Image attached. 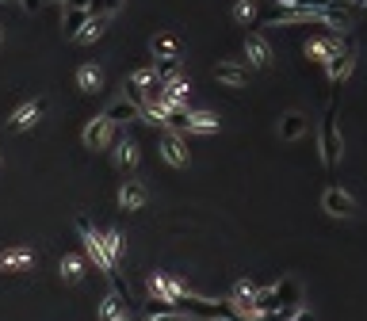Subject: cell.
<instances>
[{"label":"cell","instance_id":"9a60e30c","mask_svg":"<svg viewBox=\"0 0 367 321\" xmlns=\"http://www.w3.org/2000/svg\"><path fill=\"white\" fill-rule=\"evenodd\" d=\"M103 119L115 127V122H134V119H142V111L134 107V103H127V100H119V103H111L107 111H103Z\"/></svg>","mask_w":367,"mask_h":321},{"label":"cell","instance_id":"74e56055","mask_svg":"<svg viewBox=\"0 0 367 321\" xmlns=\"http://www.w3.org/2000/svg\"><path fill=\"white\" fill-rule=\"evenodd\" d=\"M119 321H130V317H119Z\"/></svg>","mask_w":367,"mask_h":321},{"label":"cell","instance_id":"e0dca14e","mask_svg":"<svg viewBox=\"0 0 367 321\" xmlns=\"http://www.w3.org/2000/svg\"><path fill=\"white\" fill-rule=\"evenodd\" d=\"M88 20H92L88 8H65V20H62V23H65V35H69V39H77Z\"/></svg>","mask_w":367,"mask_h":321},{"label":"cell","instance_id":"d4e9b609","mask_svg":"<svg viewBox=\"0 0 367 321\" xmlns=\"http://www.w3.org/2000/svg\"><path fill=\"white\" fill-rule=\"evenodd\" d=\"M233 20H238V23H257L260 20L257 0H238V8H233Z\"/></svg>","mask_w":367,"mask_h":321},{"label":"cell","instance_id":"f546056e","mask_svg":"<svg viewBox=\"0 0 367 321\" xmlns=\"http://www.w3.org/2000/svg\"><path fill=\"white\" fill-rule=\"evenodd\" d=\"M62 276L69 279V283H77V279L84 276V264H81L77 257H65V260H62Z\"/></svg>","mask_w":367,"mask_h":321},{"label":"cell","instance_id":"cb8c5ba5","mask_svg":"<svg viewBox=\"0 0 367 321\" xmlns=\"http://www.w3.org/2000/svg\"><path fill=\"white\" fill-rule=\"evenodd\" d=\"M27 264H31V252L27 249H12V252H0V268H27Z\"/></svg>","mask_w":367,"mask_h":321},{"label":"cell","instance_id":"ffe728a7","mask_svg":"<svg viewBox=\"0 0 367 321\" xmlns=\"http://www.w3.org/2000/svg\"><path fill=\"white\" fill-rule=\"evenodd\" d=\"M252 306H257V317H260V314H276V310H279V295H276V287L257 291V302H252Z\"/></svg>","mask_w":367,"mask_h":321},{"label":"cell","instance_id":"836d02e7","mask_svg":"<svg viewBox=\"0 0 367 321\" xmlns=\"http://www.w3.org/2000/svg\"><path fill=\"white\" fill-rule=\"evenodd\" d=\"M272 4H279V8H295L298 0H272Z\"/></svg>","mask_w":367,"mask_h":321},{"label":"cell","instance_id":"44dd1931","mask_svg":"<svg viewBox=\"0 0 367 321\" xmlns=\"http://www.w3.org/2000/svg\"><path fill=\"white\" fill-rule=\"evenodd\" d=\"M122 88H127V96H122V100L134 103L138 111H146V92H142V77H138V73H134V77H130L127 84H122Z\"/></svg>","mask_w":367,"mask_h":321},{"label":"cell","instance_id":"277c9868","mask_svg":"<svg viewBox=\"0 0 367 321\" xmlns=\"http://www.w3.org/2000/svg\"><path fill=\"white\" fill-rule=\"evenodd\" d=\"M322 206H325V214L329 218H356V199L348 192H341V187H325V195H322Z\"/></svg>","mask_w":367,"mask_h":321},{"label":"cell","instance_id":"f35d334b","mask_svg":"<svg viewBox=\"0 0 367 321\" xmlns=\"http://www.w3.org/2000/svg\"><path fill=\"white\" fill-rule=\"evenodd\" d=\"M62 4H65V0H62Z\"/></svg>","mask_w":367,"mask_h":321},{"label":"cell","instance_id":"f1b7e54d","mask_svg":"<svg viewBox=\"0 0 367 321\" xmlns=\"http://www.w3.org/2000/svg\"><path fill=\"white\" fill-rule=\"evenodd\" d=\"M119 8H122V0H88V16H111Z\"/></svg>","mask_w":367,"mask_h":321},{"label":"cell","instance_id":"6da1fadb","mask_svg":"<svg viewBox=\"0 0 367 321\" xmlns=\"http://www.w3.org/2000/svg\"><path fill=\"white\" fill-rule=\"evenodd\" d=\"M352 65H356V42L352 39H344L341 42V50L333 54V58L325 62V77H329V84H344L348 81V73H352Z\"/></svg>","mask_w":367,"mask_h":321},{"label":"cell","instance_id":"4dcf8cb0","mask_svg":"<svg viewBox=\"0 0 367 321\" xmlns=\"http://www.w3.org/2000/svg\"><path fill=\"white\" fill-rule=\"evenodd\" d=\"M20 4H23V8H27V12H39V8H42V4H46V0H20Z\"/></svg>","mask_w":367,"mask_h":321},{"label":"cell","instance_id":"d590c367","mask_svg":"<svg viewBox=\"0 0 367 321\" xmlns=\"http://www.w3.org/2000/svg\"><path fill=\"white\" fill-rule=\"evenodd\" d=\"M219 321H238V317H219Z\"/></svg>","mask_w":367,"mask_h":321},{"label":"cell","instance_id":"7402d4cb","mask_svg":"<svg viewBox=\"0 0 367 321\" xmlns=\"http://www.w3.org/2000/svg\"><path fill=\"white\" fill-rule=\"evenodd\" d=\"M77 84L84 92H100V84H103V73L96 69V65H84V69L77 73Z\"/></svg>","mask_w":367,"mask_h":321},{"label":"cell","instance_id":"5b68a950","mask_svg":"<svg viewBox=\"0 0 367 321\" xmlns=\"http://www.w3.org/2000/svg\"><path fill=\"white\" fill-rule=\"evenodd\" d=\"M149 295L161 298V302H180L187 291L176 279H168V276H161V272H153V276H149Z\"/></svg>","mask_w":367,"mask_h":321},{"label":"cell","instance_id":"ba28073f","mask_svg":"<svg viewBox=\"0 0 367 321\" xmlns=\"http://www.w3.org/2000/svg\"><path fill=\"white\" fill-rule=\"evenodd\" d=\"M219 130V119L206 115V111H187L184 119V134H214Z\"/></svg>","mask_w":367,"mask_h":321},{"label":"cell","instance_id":"8d00e7d4","mask_svg":"<svg viewBox=\"0 0 367 321\" xmlns=\"http://www.w3.org/2000/svg\"><path fill=\"white\" fill-rule=\"evenodd\" d=\"M0 39H4V27H0Z\"/></svg>","mask_w":367,"mask_h":321},{"label":"cell","instance_id":"5bb4252c","mask_svg":"<svg viewBox=\"0 0 367 321\" xmlns=\"http://www.w3.org/2000/svg\"><path fill=\"white\" fill-rule=\"evenodd\" d=\"M276 295H279V306H291V310H298V298H303V287H298V279L284 276V279L276 283Z\"/></svg>","mask_w":367,"mask_h":321},{"label":"cell","instance_id":"30bf717a","mask_svg":"<svg viewBox=\"0 0 367 321\" xmlns=\"http://www.w3.org/2000/svg\"><path fill=\"white\" fill-rule=\"evenodd\" d=\"M142 203H146V184L142 180H127V184H122V192H119V206H122V211H138Z\"/></svg>","mask_w":367,"mask_h":321},{"label":"cell","instance_id":"7a4b0ae2","mask_svg":"<svg viewBox=\"0 0 367 321\" xmlns=\"http://www.w3.org/2000/svg\"><path fill=\"white\" fill-rule=\"evenodd\" d=\"M322 160L325 168H333L341 160V130H337V111L329 107L325 119H322Z\"/></svg>","mask_w":367,"mask_h":321},{"label":"cell","instance_id":"2e32d148","mask_svg":"<svg viewBox=\"0 0 367 321\" xmlns=\"http://www.w3.org/2000/svg\"><path fill=\"white\" fill-rule=\"evenodd\" d=\"M214 77H219L222 84H245V81H249V69H245L241 62H219Z\"/></svg>","mask_w":367,"mask_h":321},{"label":"cell","instance_id":"1f68e13d","mask_svg":"<svg viewBox=\"0 0 367 321\" xmlns=\"http://www.w3.org/2000/svg\"><path fill=\"white\" fill-rule=\"evenodd\" d=\"M291 321H314V314H310V310H295V317Z\"/></svg>","mask_w":367,"mask_h":321},{"label":"cell","instance_id":"d6a6232c","mask_svg":"<svg viewBox=\"0 0 367 321\" xmlns=\"http://www.w3.org/2000/svg\"><path fill=\"white\" fill-rule=\"evenodd\" d=\"M65 8H88V0H65Z\"/></svg>","mask_w":367,"mask_h":321},{"label":"cell","instance_id":"ac0fdd59","mask_svg":"<svg viewBox=\"0 0 367 321\" xmlns=\"http://www.w3.org/2000/svg\"><path fill=\"white\" fill-rule=\"evenodd\" d=\"M149 50L157 54V62L161 58H180V42H176L173 35H157V39L149 42Z\"/></svg>","mask_w":367,"mask_h":321},{"label":"cell","instance_id":"8992f818","mask_svg":"<svg viewBox=\"0 0 367 321\" xmlns=\"http://www.w3.org/2000/svg\"><path fill=\"white\" fill-rule=\"evenodd\" d=\"M245 58H249V65H257V69H268L272 65V46L260 39V35H245Z\"/></svg>","mask_w":367,"mask_h":321},{"label":"cell","instance_id":"7c38bea8","mask_svg":"<svg viewBox=\"0 0 367 321\" xmlns=\"http://www.w3.org/2000/svg\"><path fill=\"white\" fill-rule=\"evenodd\" d=\"M107 138H111V122L103 115L84 127V146H88V149H103V146H107Z\"/></svg>","mask_w":367,"mask_h":321},{"label":"cell","instance_id":"4316f807","mask_svg":"<svg viewBox=\"0 0 367 321\" xmlns=\"http://www.w3.org/2000/svg\"><path fill=\"white\" fill-rule=\"evenodd\" d=\"M100 245H103V252H107V260L115 264V260H119V249H122L119 233H115V230H103V233H100Z\"/></svg>","mask_w":367,"mask_h":321},{"label":"cell","instance_id":"9c48e42d","mask_svg":"<svg viewBox=\"0 0 367 321\" xmlns=\"http://www.w3.org/2000/svg\"><path fill=\"white\" fill-rule=\"evenodd\" d=\"M337 50H341V35H325V39H314V42L306 46L310 62H329Z\"/></svg>","mask_w":367,"mask_h":321},{"label":"cell","instance_id":"83f0119b","mask_svg":"<svg viewBox=\"0 0 367 321\" xmlns=\"http://www.w3.org/2000/svg\"><path fill=\"white\" fill-rule=\"evenodd\" d=\"M119 168H134L138 165V146L134 141H119Z\"/></svg>","mask_w":367,"mask_h":321},{"label":"cell","instance_id":"52a82bcc","mask_svg":"<svg viewBox=\"0 0 367 321\" xmlns=\"http://www.w3.org/2000/svg\"><path fill=\"white\" fill-rule=\"evenodd\" d=\"M161 157L168 160V165L184 168V165H187V149H184V138H180V134H173V130H165V134H161Z\"/></svg>","mask_w":367,"mask_h":321},{"label":"cell","instance_id":"d6986e66","mask_svg":"<svg viewBox=\"0 0 367 321\" xmlns=\"http://www.w3.org/2000/svg\"><path fill=\"white\" fill-rule=\"evenodd\" d=\"M119 317H127V306H122L119 295H107L100 302V321H119Z\"/></svg>","mask_w":367,"mask_h":321},{"label":"cell","instance_id":"8fae6325","mask_svg":"<svg viewBox=\"0 0 367 321\" xmlns=\"http://www.w3.org/2000/svg\"><path fill=\"white\" fill-rule=\"evenodd\" d=\"M303 134H306V115H303V111H287V115L279 119V138L295 141V138H303Z\"/></svg>","mask_w":367,"mask_h":321},{"label":"cell","instance_id":"3957f363","mask_svg":"<svg viewBox=\"0 0 367 321\" xmlns=\"http://www.w3.org/2000/svg\"><path fill=\"white\" fill-rule=\"evenodd\" d=\"M77 230H81V238H84V252H88V260H96V268H100V272H107V276H115V264L107 260V252H103V245H100V233L92 230V222H88V218H77Z\"/></svg>","mask_w":367,"mask_h":321},{"label":"cell","instance_id":"484cf974","mask_svg":"<svg viewBox=\"0 0 367 321\" xmlns=\"http://www.w3.org/2000/svg\"><path fill=\"white\" fill-rule=\"evenodd\" d=\"M153 73H157V77H161L165 84L176 81V77H180V58H161V62L153 65Z\"/></svg>","mask_w":367,"mask_h":321},{"label":"cell","instance_id":"603a6c76","mask_svg":"<svg viewBox=\"0 0 367 321\" xmlns=\"http://www.w3.org/2000/svg\"><path fill=\"white\" fill-rule=\"evenodd\" d=\"M103 31H107V16H92V20L84 23V31L77 35V39H81V42H96Z\"/></svg>","mask_w":367,"mask_h":321},{"label":"cell","instance_id":"4fadbf2b","mask_svg":"<svg viewBox=\"0 0 367 321\" xmlns=\"http://www.w3.org/2000/svg\"><path fill=\"white\" fill-rule=\"evenodd\" d=\"M42 111H46V100H39V103H27V107H20L12 115V130H27V127H35V122L42 119Z\"/></svg>","mask_w":367,"mask_h":321},{"label":"cell","instance_id":"e575fe53","mask_svg":"<svg viewBox=\"0 0 367 321\" xmlns=\"http://www.w3.org/2000/svg\"><path fill=\"white\" fill-rule=\"evenodd\" d=\"M149 321H180V317H176V314H168V317H149Z\"/></svg>","mask_w":367,"mask_h":321}]
</instances>
